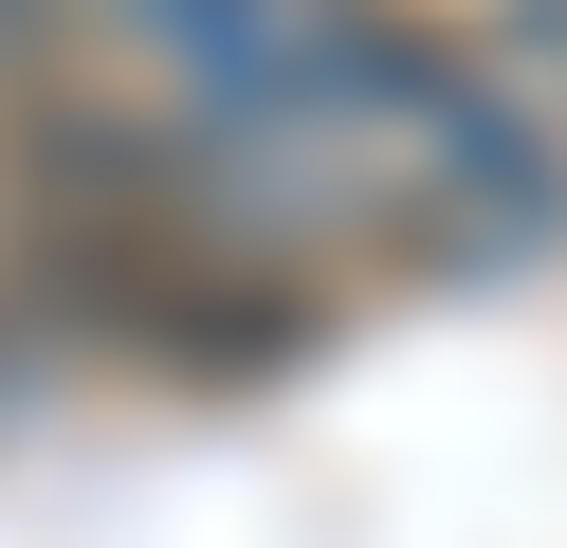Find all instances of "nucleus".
<instances>
[{
  "mask_svg": "<svg viewBox=\"0 0 567 548\" xmlns=\"http://www.w3.org/2000/svg\"><path fill=\"white\" fill-rule=\"evenodd\" d=\"M476 55H494V73H513V92L567 128V0H494V19H476Z\"/></svg>",
  "mask_w": 567,
  "mask_h": 548,
  "instance_id": "1",
  "label": "nucleus"
},
{
  "mask_svg": "<svg viewBox=\"0 0 567 548\" xmlns=\"http://www.w3.org/2000/svg\"><path fill=\"white\" fill-rule=\"evenodd\" d=\"M74 19H92V0H0V92H38V73H74Z\"/></svg>",
  "mask_w": 567,
  "mask_h": 548,
  "instance_id": "2",
  "label": "nucleus"
},
{
  "mask_svg": "<svg viewBox=\"0 0 567 548\" xmlns=\"http://www.w3.org/2000/svg\"><path fill=\"white\" fill-rule=\"evenodd\" d=\"M19 365H38V311H19V275H0V402H19Z\"/></svg>",
  "mask_w": 567,
  "mask_h": 548,
  "instance_id": "3",
  "label": "nucleus"
}]
</instances>
